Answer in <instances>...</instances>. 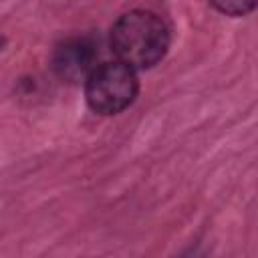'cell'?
<instances>
[{
    "mask_svg": "<svg viewBox=\"0 0 258 258\" xmlns=\"http://www.w3.org/2000/svg\"><path fill=\"white\" fill-rule=\"evenodd\" d=\"M115 56L135 71L155 67L169 50L167 22L151 10H129L111 26L109 36Z\"/></svg>",
    "mask_w": 258,
    "mask_h": 258,
    "instance_id": "1",
    "label": "cell"
},
{
    "mask_svg": "<svg viewBox=\"0 0 258 258\" xmlns=\"http://www.w3.org/2000/svg\"><path fill=\"white\" fill-rule=\"evenodd\" d=\"M139 95L135 69L121 60L103 62L85 79V99L99 115H119L129 109Z\"/></svg>",
    "mask_w": 258,
    "mask_h": 258,
    "instance_id": "2",
    "label": "cell"
},
{
    "mask_svg": "<svg viewBox=\"0 0 258 258\" xmlns=\"http://www.w3.org/2000/svg\"><path fill=\"white\" fill-rule=\"evenodd\" d=\"M97 56L99 50L95 48L93 40L85 36L67 38L52 52V69L60 79L79 83L93 73V69L97 67Z\"/></svg>",
    "mask_w": 258,
    "mask_h": 258,
    "instance_id": "3",
    "label": "cell"
},
{
    "mask_svg": "<svg viewBox=\"0 0 258 258\" xmlns=\"http://www.w3.org/2000/svg\"><path fill=\"white\" fill-rule=\"evenodd\" d=\"M208 2L226 16H246L256 8L258 0H208Z\"/></svg>",
    "mask_w": 258,
    "mask_h": 258,
    "instance_id": "4",
    "label": "cell"
},
{
    "mask_svg": "<svg viewBox=\"0 0 258 258\" xmlns=\"http://www.w3.org/2000/svg\"><path fill=\"white\" fill-rule=\"evenodd\" d=\"M4 46H6V38H4V36H2V34H0V50H2V48H4Z\"/></svg>",
    "mask_w": 258,
    "mask_h": 258,
    "instance_id": "5",
    "label": "cell"
}]
</instances>
